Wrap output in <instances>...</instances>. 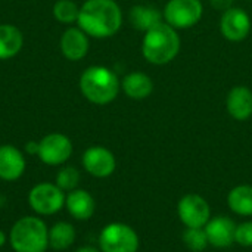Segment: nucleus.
<instances>
[{"instance_id": "nucleus-13", "label": "nucleus", "mask_w": 252, "mask_h": 252, "mask_svg": "<svg viewBox=\"0 0 252 252\" xmlns=\"http://www.w3.org/2000/svg\"><path fill=\"white\" fill-rule=\"evenodd\" d=\"M27 168V161L21 149L13 145H0V180L16 182Z\"/></svg>"}, {"instance_id": "nucleus-18", "label": "nucleus", "mask_w": 252, "mask_h": 252, "mask_svg": "<svg viewBox=\"0 0 252 252\" xmlns=\"http://www.w3.org/2000/svg\"><path fill=\"white\" fill-rule=\"evenodd\" d=\"M128 19L131 27L142 32H146L164 22L162 10L151 4H134L128 12Z\"/></svg>"}, {"instance_id": "nucleus-22", "label": "nucleus", "mask_w": 252, "mask_h": 252, "mask_svg": "<svg viewBox=\"0 0 252 252\" xmlns=\"http://www.w3.org/2000/svg\"><path fill=\"white\" fill-rule=\"evenodd\" d=\"M52 13L55 19L63 25H71L77 24L78 21V13H80V6L74 0H58L53 4Z\"/></svg>"}, {"instance_id": "nucleus-30", "label": "nucleus", "mask_w": 252, "mask_h": 252, "mask_svg": "<svg viewBox=\"0 0 252 252\" xmlns=\"http://www.w3.org/2000/svg\"><path fill=\"white\" fill-rule=\"evenodd\" d=\"M247 1H251V0H247Z\"/></svg>"}, {"instance_id": "nucleus-29", "label": "nucleus", "mask_w": 252, "mask_h": 252, "mask_svg": "<svg viewBox=\"0 0 252 252\" xmlns=\"http://www.w3.org/2000/svg\"><path fill=\"white\" fill-rule=\"evenodd\" d=\"M7 241H9V236L0 229V248H3V247L7 244Z\"/></svg>"}, {"instance_id": "nucleus-15", "label": "nucleus", "mask_w": 252, "mask_h": 252, "mask_svg": "<svg viewBox=\"0 0 252 252\" xmlns=\"http://www.w3.org/2000/svg\"><path fill=\"white\" fill-rule=\"evenodd\" d=\"M65 210L74 220L87 221L96 211V201L89 190L77 188L71 192H66Z\"/></svg>"}, {"instance_id": "nucleus-21", "label": "nucleus", "mask_w": 252, "mask_h": 252, "mask_svg": "<svg viewBox=\"0 0 252 252\" xmlns=\"http://www.w3.org/2000/svg\"><path fill=\"white\" fill-rule=\"evenodd\" d=\"M77 238L75 227L68 221H58L49 227V248L55 251H65L74 245Z\"/></svg>"}, {"instance_id": "nucleus-1", "label": "nucleus", "mask_w": 252, "mask_h": 252, "mask_svg": "<svg viewBox=\"0 0 252 252\" xmlns=\"http://www.w3.org/2000/svg\"><path fill=\"white\" fill-rule=\"evenodd\" d=\"M123 25V10L115 0H86L80 6L77 27L89 37L109 38Z\"/></svg>"}, {"instance_id": "nucleus-12", "label": "nucleus", "mask_w": 252, "mask_h": 252, "mask_svg": "<svg viewBox=\"0 0 252 252\" xmlns=\"http://www.w3.org/2000/svg\"><path fill=\"white\" fill-rule=\"evenodd\" d=\"M205 233L208 238V244L213 248L226 250L235 244V232L236 223L227 216H216L211 217L205 224Z\"/></svg>"}, {"instance_id": "nucleus-24", "label": "nucleus", "mask_w": 252, "mask_h": 252, "mask_svg": "<svg viewBox=\"0 0 252 252\" xmlns=\"http://www.w3.org/2000/svg\"><path fill=\"white\" fill-rule=\"evenodd\" d=\"M80 179H81L80 171L75 167H72V165H63L58 171V174L55 177V183L66 193V192H71V190H74V189L78 188Z\"/></svg>"}, {"instance_id": "nucleus-2", "label": "nucleus", "mask_w": 252, "mask_h": 252, "mask_svg": "<svg viewBox=\"0 0 252 252\" xmlns=\"http://www.w3.org/2000/svg\"><path fill=\"white\" fill-rule=\"evenodd\" d=\"M182 49L179 31L165 22L158 24L145 32L142 38V55L152 65H167L173 62Z\"/></svg>"}, {"instance_id": "nucleus-14", "label": "nucleus", "mask_w": 252, "mask_h": 252, "mask_svg": "<svg viewBox=\"0 0 252 252\" xmlns=\"http://www.w3.org/2000/svg\"><path fill=\"white\" fill-rule=\"evenodd\" d=\"M59 44L62 55L68 61L78 62L89 53L90 40L89 35L80 27H69L63 31Z\"/></svg>"}, {"instance_id": "nucleus-27", "label": "nucleus", "mask_w": 252, "mask_h": 252, "mask_svg": "<svg viewBox=\"0 0 252 252\" xmlns=\"http://www.w3.org/2000/svg\"><path fill=\"white\" fill-rule=\"evenodd\" d=\"M25 152L28 155H37L38 154V142H34V140H30L25 143Z\"/></svg>"}, {"instance_id": "nucleus-23", "label": "nucleus", "mask_w": 252, "mask_h": 252, "mask_svg": "<svg viewBox=\"0 0 252 252\" xmlns=\"http://www.w3.org/2000/svg\"><path fill=\"white\" fill-rule=\"evenodd\" d=\"M182 239L186 248L192 252H202L207 247H210L204 227H186Z\"/></svg>"}, {"instance_id": "nucleus-7", "label": "nucleus", "mask_w": 252, "mask_h": 252, "mask_svg": "<svg viewBox=\"0 0 252 252\" xmlns=\"http://www.w3.org/2000/svg\"><path fill=\"white\" fill-rule=\"evenodd\" d=\"M164 22L179 30L195 27L204 16L201 0H168L162 9Z\"/></svg>"}, {"instance_id": "nucleus-16", "label": "nucleus", "mask_w": 252, "mask_h": 252, "mask_svg": "<svg viewBox=\"0 0 252 252\" xmlns=\"http://www.w3.org/2000/svg\"><path fill=\"white\" fill-rule=\"evenodd\" d=\"M226 109L236 121H247L252 117V90L247 86H235L226 97Z\"/></svg>"}, {"instance_id": "nucleus-20", "label": "nucleus", "mask_w": 252, "mask_h": 252, "mask_svg": "<svg viewBox=\"0 0 252 252\" xmlns=\"http://www.w3.org/2000/svg\"><path fill=\"white\" fill-rule=\"evenodd\" d=\"M232 213L241 217H252V185H238L227 195Z\"/></svg>"}, {"instance_id": "nucleus-25", "label": "nucleus", "mask_w": 252, "mask_h": 252, "mask_svg": "<svg viewBox=\"0 0 252 252\" xmlns=\"http://www.w3.org/2000/svg\"><path fill=\"white\" fill-rule=\"evenodd\" d=\"M235 244L244 248H252V220H247L236 224Z\"/></svg>"}, {"instance_id": "nucleus-6", "label": "nucleus", "mask_w": 252, "mask_h": 252, "mask_svg": "<svg viewBox=\"0 0 252 252\" xmlns=\"http://www.w3.org/2000/svg\"><path fill=\"white\" fill-rule=\"evenodd\" d=\"M65 196L66 193L56 183L41 182L30 189L28 205L38 217L53 216L65 208Z\"/></svg>"}, {"instance_id": "nucleus-5", "label": "nucleus", "mask_w": 252, "mask_h": 252, "mask_svg": "<svg viewBox=\"0 0 252 252\" xmlns=\"http://www.w3.org/2000/svg\"><path fill=\"white\" fill-rule=\"evenodd\" d=\"M139 247L137 232L126 223H109L99 233V250L102 252H137Z\"/></svg>"}, {"instance_id": "nucleus-3", "label": "nucleus", "mask_w": 252, "mask_h": 252, "mask_svg": "<svg viewBox=\"0 0 252 252\" xmlns=\"http://www.w3.org/2000/svg\"><path fill=\"white\" fill-rule=\"evenodd\" d=\"M81 94L94 105H108L114 102L121 90V80L108 66L93 65L80 75Z\"/></svg>"}, {"instance_id": "nucleus-19", "label": "nucleus", "mask_w": 252, "mask_h": 252, "mask_svg": "<svg viewBox=\"0 0 252 252\" xmlns=\"http://www.w3.org/2000/svg\"><path fill=\"white\" fill-rule=\"evenodd\" d=\"M24 47L22 31L12 24H0V61L15 58Z\"/></svg>"}, {"instance_id": "nucleus-11", "label": "nucleus", "mask_w": 252, "mask_h": 252, "mask_svg": "<svg viewBox=\"0 0 252 252\" xmlns=\"http://www.w3.org/2000/svg\"><path fill=\"white\" fill-rule=\"evenodd\" d=\"M83 168L96 179H106L115 173V155L105 146H90L81 158Z\"/></svg>"}, {"instance_id": "nucleus-26", "label": "nucleus", "mask_w": 252, "mask_h": 252, "mask_svg": "<svg viewBox=\"0 0 252 252\" xmlns=\"http://www.w3.org/2000/svg\"><path fill=\"white\" fill-rule=\"evenodd\" d=\"M233 1H235V0H210L211 6H213L214 9H217V10H221V12H224V10L233 7Z\"/></svg>"}, {"instance_id": "nucleus-28", "label": "nucleus", "mask_w": 252, "mask_h": 252, "mask_svg": "<svg viewBox=\"0 0 252 252\" xmlns=\"http://www.w3.org/2000/svg\"><path fill=\"white\" fill-rule=\"evenodd\" d=\"M75 252H102L99 248H94V247H90V245H86V247H81L78 248Z\"/></svg>"}, {"instance_id": "nucleus-4", "label": "nucleus", "mask_w": 252, "mask_h": 252, "mask_svg": "<svg viewBox=\"0 0 252 252\" xmlns=\"http://www.w3.org/2000/svg\"><path fill=\"white\" fill-rule=\"evenodd\" d=\"M9 242L15 252H46L49 227L38 216H25L13 223Z\"/></svg>"}, {"instance_id": "nucleus-8", "label": "nucleus", "mask_w": 252, "mask_h": 252, "mask_svg": "<svg viewBox=\"0 0 252 252\" xmlns=\"http://www.w3.org/2000/svg\"><path fill=\"white\" fill-rule=\"evenodd\" d=\"M72 151L74 146L68 136L62 133H50L38 140L37 157L46 165L59 167L66 164V161L72 157Z\"/></svg>"}, {"instance_id": "nucleus-17", "label": "nucleus", "mask_w": 252, "mask_h": 252, "mask_svg": "<svg viewBox=\"0 0 252 252\" xmlns=\"http://www.w3.org/2000/svg\"><path fill=\"white\" fill-rule=\"evenodd\" d=\"M121 90L133 100H143L152 94L154 81L148 74L142 71H133L126 74L121 80Z\"/></svg>"}, {"instance_id": "nucleus-10", "label": "nucleus", "mask_w": 252, "mask_h": 252, "mask_svg": "<svg viewBox=\"0 0 252 252\" xmlns=\"http://www.w3.org/2000/svg\"><path fill=\"white\" fill-rule=\"evenodd\" d=\"M252 22L248 12L242 7H230L221 13L220 32L221 35L233 43L244 41L251 32Z\"/></svg>"}, {"instance_id": "nucleus-9", "label": "nucleus", "mask_w": 252, "mask_h": 252, "mask_svg": "<svg viewBox=\"0 0 252 252\" xmlns=\"http://www.w3.org/2000/svg\"><path fill=\"white\" fill-rule=\"evenodd\" d=\"M177 216L185 227H205L210 221L211 207L199 193H186L177 202Z\"/></svg>"}]
</instances>
